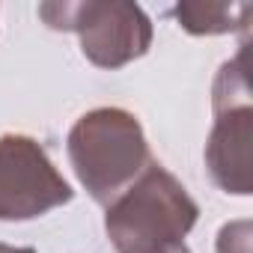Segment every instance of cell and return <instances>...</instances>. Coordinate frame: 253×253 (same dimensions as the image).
Masks as SVG:
<instances>
[{
	"label": "cell",
	"mask_w": 253,
	"mask_h": 253,
	"mask_svg": "<svg viewBox=\"0 0 253 253\" xmlns=\"http://www.w3.org/2000/svg\"><path fill=\"white\" fill-rule=\"evenodd\" d=\"M197 220V200L167 167L152 161L107 206L104 232L116 253H170L185 244Z\"/></svg>",
	"instance_id": "1"
},
{
	"label": "cell",
	"mask_w": 253,
	"mask_h": 253,
	"mask_svg": "<svg viewBox=\"0 0 253 253\" xmlns=\"http://www.w3.org/2000/svg\"><path fill=\"white\" fill-rule=\"evenodd\" d=\"M66 149L78 182L104 209L152 164L140 119L122 107L86 110L72 125Z\"/></svg>",
	"instance_id": "2"
},
{
	"label": "cell",
	"mask_w": 253,
	"mask_h": 253,
	"mask_svg": "<svg viewBox=\"0 0 253 253\" xmlns=\"http://www.w3.org/2000/svg\"><path fill=\"white\" fill-rule=\"evenodd\" d=\"M39 18L51 30L78 33L84 57L98 69H122L152 45V18L125 0H51L39 3Z\"/></svg>",
	"instance_id": "3"
},
{
	"label": "cell",
	"mask_w": 253,
	"mask_h": 253,
	"mask_svg": "<svg viewBox=\"0 0 253 253\" xmlns=\"http://www.w3.org/2000/svg\"><path fill=\"white\" fill-rule=\"evenodd\" d=\"M214 125L206 140V167L223 194H250V137H253V101L247 84V48L220 66L211 86Z\"/></svg>",
	"instance_id": "4"
},
{
	"label": "cell",
	"mask_w": 253,
	"mask_h": 253,
	"mask_svg": "<svg viewBox=\"0 0 253 253\" xmlns=\"http://www.w3.org/2000/svg\"><path fill=\"white\" fill-rule=\"evenodd\" d=\"M75 197L45 146L27 134H0V220H33Z\"/></svg>",
	"instance_id": "5"
},
{
	"label": "cell",
	"mask_w": 253,
	"mask_h": 253,
	"mask_svg": "<svg viewBox=\"0 0 253 253\" xmlns=\"http://www.w3.org/2000/svg\"><path fill=\"white\" fill-rule=\"evenodd\" d=\"M250 12V3H194V0H185V3L173 6V18L191 36H220L244 30Z\"/></svg>",
	"instance_id": "6"
},
{
	"label": "cell",
	"mask_w": 253,
	"mask_h": 253,
	"mask_svg": "<svg viewBox=\"0 0 253 253\" xmlns=\"http://www.w3.org/2000/svg\"><path fill=\"white\" fill-rule=\"evenodd\" d=\"M217 253H250V223H226L217 235Z\"/></svg>",
	"instance_id": "7"
},
{
	"label": "cell",
	"mask_w": 253,
	"mask_h": 253,
	"mask_svg": "<svg viewBox=\"0 0 253 253\" xmlns=\"http://www.w3.org/2000/svg\"><path fill=\"white\" fill-rule=\"evenodd\" d=\"M0 253H36V247H15V244H3V241H0Z\"/></svg>",
	"instance_id": "8"
},
{
	"label": "cell",
	"mask_w": 253,
	"mask_h": 253,
	"mask_svg": "<svg viewBox=\"0 0 253 253\" xmlns=\"http://www.w3.org/2000/svg\"><path fill=\"white\" fill-rule=\"evenodd\" d=\"M170 253H191V250H188V244H179V247H176V250H170Z\"/></svg>",
	"instance_id": "9"
}]
</instances>
